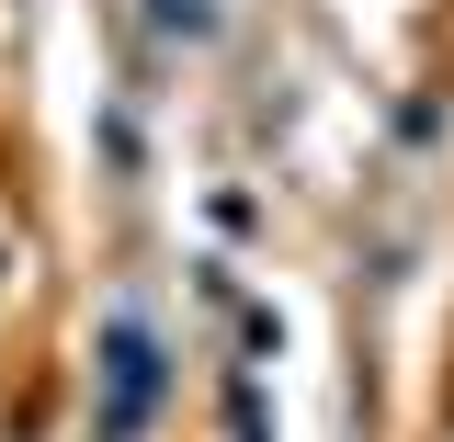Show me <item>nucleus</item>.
I'll return each instance as SVG.
<instances>
[{"instance_id":"f257e3e1","label":"nucleus","mask_w":454,"mask_h":442,"mask_svg":"<svg viewBox=\"0 0 454 442\" xmlns=\"http://www.w3.org/2000/svg\"><path fill=\"white\" fill-rule=\"evenodd\" d=\"M148 397H160V340L137 330V318H114L103 330V408H114V431H137Z\"/></svg>"}]
</instances>
